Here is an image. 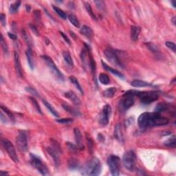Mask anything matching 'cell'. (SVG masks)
Returning a JSON list of instances; mask_svg holds the SVG:
<instances>
[{"label":"cell","instance_id":"1","mask_svg":"<svg viewBox=\"0 0 176 176\" xmlns=\"http://www.w3.org/2000/svg\"><path fill=\"white\" fill-rule=\"evenodd\" d=\"M138 126L142 130L148 127L163 126L168 123V118L162 116L157 112H145L141 114L138 120Z\"/></svg>","mask_w":176,"mask_h":176},{"label":"cell","instance_id":"2","mask_svg":"<svg viewBox=\"0 0 176 176\" xmlns=\"http://www.w3.org/2000/svg\"><path fill=\"white\" fill-rule=\"evenodd\" d=\"M102 166L99 159L93 158L83 167L82 174L88 175H98L101 172Z\"/></svg>","mask_w":176,"mask_h":176},{"label":"cell","instance_id":"3","mask_svg":"<svg viewBox=\"0 0 176 176\" xmlns=\"http://www.w3.org/2000/svg\"><path fill=\"white\" fill-rule=\"evenodd\" d=\"M138 93V91L130 90L124 94L123 98L120 100L119 103L120 111L125 112V111L130 108L131 107H132L133 105L134 104V102H135L134 96H137Z\"/></svg>","mask_w":176,"mask_h":176},{"label":"cell","instance_id":"4","mask_svg":"<svg viewBox=\"0 0 176 176\" xmlns=\"http://www.w3.org/2000/svg\"><path fill=\"white\" fill-rule=\"evenodd\" d=\"M41 57H42V59L45 61L46 63L47 64L48 68L50 70L51 73L53 74V76H55L59 81L63 82L65 80L63 74L59 70V69L57 68L56 64L54 63L53 59L50 58V57L46 56V55H43Z\"/></svg>","mask_w":176,"mask_h":176},{"label":"cell","instance_id":"5","mask_svg":"<svg viewBox=\"0 0 176 176\" xmlns=\"http://www.w3.org/2000/svg\"><path fill=\"white\" fill-rule=\"evenodd\" d=\"M30 162L34 168H36L41 175H46L48 173V169L47 166L39 158L38 156H37L35 154L30 153Z\"/></svg>","mask_w":176,"mask_h":176},{"label":"cell","instance_id":"6","mask_svg":"<svg viewBox=\"0 0 176 176\" xmlns=\"http://www.w3.org/2000/svg\"><path fill=\"white\" fill-rule=\"evenodd\" d=\"M137 96L141 103L148 105L158 99L159 94L156 91H138Z\"/></svg>","mask_w":176,"mask_h":176},{"label":"cell","instance_id":"7","mask_svg":"<svg viewBox=\"0 0 176 176\" xmlns=\"http://www.w3.org/2000/svg\"><path fill=\"white\" fill-rule=\"evenodd\" d=\"M107 164H108L110 173L113 176H118L120 174V160L118 156L112 155L107 159Z\"/></svg>","mask_w":176,"mask_h":176},{"label":"cell","instance_id":"8","mask_svg":"<svg viewBox=\"0 0 176 176\" xmlns=\"http://www.w3.org/2000/svg\"><path fill=\"white\" fill-rule=\"evenodd\" d=\"M123 163L124 166L129 171L134 169L136 163V154L133 151H128L123 155Z\"/></svg>","mask_w":176,"mask_h":176},{"label":"cell","instance_id":"9","mask_svg":"<svg viewBox=\"0 0 176 176\" xmlns=\"http://www.w3.org/2000/svg\"><path fill=\"white\" fill-rule=\"evenodd\" d=\"M2 143L3 148L5 149V150L6 151L7 153L8 154L9 157L11 158V160L15 162H19V158H18V156L17 155V153H16V150L14 145L12 144L11 142H10L8 140L6 139H2L1 141Z\"/></svg>","mask_w":176,"mask_h":176},{"label":"cell","instance_id":"10","mask_svg":"<svg viewBox=\"0 0 176 176\" xmlns=\"http://www.w3.org/2000/svg\"><path fill=\"white\" fill-rule=\"evenodd\" d=\"M104 54L106 59L109 61L111 63L114 65L118 66L119 68H123V63L121 62L120 59L118 57V54L112 49H106L104 51Z\"/></svg>","mask_w":176,"mask_h":176},{"label":"cell","instance_id":"11","mask_svg":"<svg viewBox=\"0 0 176 176\" xmlns=\"http://www.w3.org/2000/svg\"><path fill=\"white\" fill-rule=\"evenodd\" d=\"M16 144L18 149L22 152H26L28 149V136L25 132H20L16 138Z\"/></svg>","mask_w":176,"mask_h":176},{"label":"cell","instance_id":"12","mask_svg":"<svg viewBox=\"0 0 176 176\" xmlns=\"http://www.w3.org/2000/svg\"><path fill=\"white\" fill-rule=\"evenodd\" d=\"M111 113H112V107H111V106L109 105H106L105 106H104L100 118V123L102 125L106 126L107 125H108Z\"/></svg>","mask_w":176,"mask_h":176},{"label":"cell","instance_id":"13","mask_svg":"<svg viewBox=\"0 0 176 176\" xmlns=\"http://www.w3.org/2000/svg\"><path fill=\"white\" fill-rule=\"evenodd\" d=\"M14 60H15V69H16V71H17V74L19 75L21 78H22L23 71H22V68H21V65L20 59H19V54H18L17 52H16V51L14 53Z\"/></svg>","mask_w":176,"mask_h":176},{"label":"cell","instance_id":"14","mask_svg":"<svg viewBox=\"0 0 176 176\" xmlns=\"http://www.w3.org/2000/svg\"><path fill=\"white\" fill-rule=\"evenodd\" d=\"M74 138L78 148L80 150L84 149V146L82 143V135L80 129L78 128H74Z\"/></svg>","mask_w":176,"mask_h":176},{"label":"cell","instance_id":"15","mask_svg":"<svg viewBox=\"0 0 176 176\" xmlns=\"http://www.w3.org/2000/svg\"><path fill=\"white\" fill-rule=\"evenodd\" d=\"M47 151L49 155L53 158L56 166H59V156L58 154V151L55 147H48Z\"/></svg>","mask_w":176,"mask_h":176},{"label":"cell","instance_id":"16","mask_svg":"<svg viewBox=\"0 0 176 176\" xmlns=\"http://www.w3.org/2000/svg\"><path fill=\"white\" fill-rule=\"evenodd\" d=\"M64 96H65V97H66V98H68V99L70 100V101L72 102L74 105H79L80 104V99L78 98V97L77 96L76 94H75V93L73 92V91H67V92L65 93Z\"/></svg>","mask_w":176,"mask_h":176},{"label":"cell","instance_id":"17","mask_svg":"<svg viewBox=\"0 0 176 176\" xmlns=\"http://www.w3.org/2000/svg\"><path fill=\"white\" fill-rule=\"evenodd\" d=\"M114 138H116L117 141H118L120 143H123L124 141V137L123 131H122L121 125L118 124L115 126L114 129Z\"/></svg>","mask_w":176,"mask_h":176},{"label":"cell","instance_id":"18","mask_svg":"<svg viewBox=\"0 0 176 176\" xmlns=\"http://www.w3.org/2000/svg\"><path fill=\"white\" fill-rule=\"evenodd\" d=\"M102 65H103L104 69L106 70L107 71L112 73L113 74L116 75V76H117L118 77H119V78H122V79H124V78H125V77H124V75L123 74H122L121 72H120L119 71H118L117 70L114 69V68H112V67H110V66H109L108 65H107V63H105L104 61H102Z\"/></svg>","mask_w":176,"mask_h":176},{"label":"cell","instance_id":"19","mask_svg":"<svg viewBox=\"0 0 176 176\" xmlns=\"http://www.w3.org/2000/svg\"><path fill=\"white\" fill-rule=\"evenodd\" d=\"M141 32V28L139 26H133L131 28V39L132 41H136L138 39Z\"/></svg>","mask_w":176,"mask_h":176},{"label":"cell","instance_id":"20","mask_svg":"<svg viewBox=\"0 0 176 176\" xmlns=\"http://www.w3.org/2000/svg\"><path fill=\"white\" fill-rule=\"evenodd\" d=\"M80 32L88 39L92 38L93 35H94L91 28L87 26H83L80 29Z\"/></svg>","mask_w":176,"mask_h":176},{"label":"cell","instance_id":"21","mask_svg":"<svg viewBox=\"0 0 176 176\" xmlns=\"http://www.w3.org/2000/svg\"><path fill=\"white\" fill-rule=\"evenodd\" d=\"M68 167L72 171L78 169L80 167V162L74 158H71L68 160Z\"/></svg>","mask_w":176,"mask_h":176},{"label":"cell","instance_id":"22","mask_svg":"<svg viewBox=\"0 0 176 176\" xmlns=\"http://www.w3.org/2000/svg\"><path fill=\"white\" fill-rule=\"evenodd\" d=\"M131 85L134 87H149V86H151V84L148 82L144 81V80H134L131 83Z\"/></svg>","mask_w":176,"mask_h":176},{"label":"cell","instance_id":"23","mask_svg":"<svg viewBox=\"0 0 176 176\" xmlns=\"http://www.w3.org/2000/svg\"><path fill=\"white\" fill-rule=\"evenodd\" d=\"M26 55L27 61H28V65H29V67L30 68V69H31V70H33L34 69V66H35V64H34V61H33V57H32V50H30V48H28V49L26 50Z\"/></svg>","mask_w":176,"mask_h":176},{"label":"cell","instance_id":"24","mask_svg":"<svg viewBox=\"0 0 176 176\" xmlns=\"http://www.w3.org/2000/svg\"><path fill=\"white\" fill-rule=\"evenodd\" d=\"M62 106H63V109H65V110H66L67 112L70 113L71 114L74 115V116H80V112H78V110L74 109L73 107H72L71 106L68 105V104H63Z\"/></svg>","mask_w":176,"mask_h":176},{"label":"cell","instance_id":"25","mask_svg":"<svg viewBox=\"0 0 176 176\" xmlns=\"http://www.w3.org/2000/svg\"><path fill=\"white\" fill-rule=\"evenodd\" d=\"M69 78L72 83L73 85L76 87V89L80 91V94H83V88L81 86H80L79 82H78V80H77V78H76V77L74 76H70Z\"/></svg>","mask_w":176,"mask_h":176},{"label":"cell","instance_id":"26","mask_svg":"<svg viewBox=\"0 0 176 176\" xmlns=\"http://www.w3.org/2000/svg\"><path fill=\"white\" fill-rule=\"evenodd\" d=\"M63 59L71 67H73L74 66V62L72 60V58L69 52L68 51H64L63 53Z\"/></svg>","mask_w":176,"mask_h":176},{"label":"cell","instance_id":"27","mask_svg":"<svg viewBox=\"0 0 176 176\" xmlns=\"http://www.w3.org/2000/svg\"><path fill=\"white\" fill-rule=\"evenodd\" d=\"M116 92V87H110L103 91V96L106 98H112Z\"/></svg>","mask_w":176,"mask_h":176},{"label":"cell","instance_id":"28","mask_svg":"<svg viewBox=\"0 0 176 176\" xmlns=\"http://www.w3.org/2000/svg\"><path fill=\"white\" fill-rule=\"evenodd\" d=\"M68 17L73 26L76 27V28H80L79 21H78V19H77V17L74 15V14H70V15L68 16Z\"/></svg>","mask_w":176,"mask_h":176},{"label":"cell","instance_id":"29","mask_svg":"<svg viewBox=\"0 0 176 176\" xmlns=\"http://www.w3.org/2000/svg\"><path fill=\"white\" fill-rule=\"evenodd\" d=\"M98 79H99V81L101 84L103 85H108L110 82V80H109V76H107V74L105 73H101L99 74V77H98Z\"/></svg>","mask_w":176,"mask_h":176},{"label":"cell","instance_id":"30","mask_svg":"<svg viewBox=\"0 0 176 176\" xmlns=\"http://www.w3.org/2000/svg\"><path fill=\"white\" fill-rule=\"evenodd\" d=\"M43 103H44V105L47 107V109H48V110H49L50 112L53 114V115H54L55 116H56V117H59V114L57 113V111L55 110V109L51 105V104L48 103V101H46V100H43Z\"/></svg>","mask_w":176,"mask_h":176},{"label":"cell","instance_id":"31","mask_svg":"<svg viewBox=\"0 0 176 176\" xmlns=\"http://www.w3.org/2000/svg\"><path fill=\"white\" fill-rule=\"evenodd\" d=\"M21 1H17L15 2L12 3L10 6V13H15L17 12L18 9L21 6Z\"/></svg>","mask_w":176,"mask_h":176},{"label":"cell","instance_id":"32","mask_svg":"<svg viewBox=\"0 0 176 176\" xmlns=\"http://www.w3.org/2000/svg\"><path fill=\"white\" fill-rule=\"evenodd\" d=\"M164 145L166 147H171V148H175V145H176L175 136H172L171 138H168L167 141H166L164 142Z\"/></svg>","mask_w":176,"mask_h":176},{"label":"cell","instance_id":"33","mask_svg":"<svg viewBox=\"0 0 176 176\" xmlns=\"http://www.w3.org/2000/svg\"><path fill=\"white\" fill-rule=\"evenodd\" d=\"M53 8L54 9V10H55V11L59 15V17H61L62 19H65L66 18L68 17V16H67V15H66L65 12L63 10H61V8H59V7L55 6H54V5H53Z\"/></svg>","mask_w":176,"mask_h":176},{"label":"cell","instance_id":"34","mask_svg":"<svg viewBox=\"0 0 176 176\" xmlns=\"http://www.w3.org/2000/svg\"><path fill=\"white\" fill-rule=\"evenodd\" d=\"M168 109V105H166V103H159L158 105L157 106H156L155 110L156 112H157V113H160L162 112H164V111L166 110V109Z\"/></svg>","mask_w":176,"mask_h":176},{"label":"cell","instance_id":"35","mask_svg":"<svg viewBox=\"0 0 176 176\" xmlns=\"http://www.w3.org/2000/svg\"><path fill=\"white\" fill-rule=\"evenodd\" d=\"M85 6L86 10H87V12H88V13H89V15H90V17L92 18V19H94V20H96V15H94V12L92 11V8H91L90 4H89V3L85 2Z\"/></svg>","mask_w":176,"mask_h":176},{"label":"cell","instance_id":"36","mask_svg":"<svg viewBox=\"0 0 176 176\" xmlns=\"http://www.w3.org/2000/svg\"><path fill=\"white\" fill-rule=\"evenodd\" d=\"M30 100H31L32 105H33L34 107H35V109H36V110H37V112H38V113H39V114H42V111H41V109L40 106L39 105V103H37V100H36L34 98H32V97H30Z\"/></svg>","mask_w":176,"mask_h":176},{"label":"cell","instance_id":"37","mask_svg":"<svg viewBox=\"0 0 176 176\" xmlns=\"http://www.w3.org/2000/svg\"><path fill=\"white\" fill-rule=\"evenodd\" d=\"M1 109L2 112H3L5 113V114L7 115V116L10 118V120H14V116L13 115H12V114L11 112H10V111L9 110V109L8 108H6V107H3V105L1 106Z\"/></svg>","mask_w":176,"mask_h":176},{"label":"cell","instance_id":"38","mask_svg":"<svg viewBox=\"0 0 176 176\" xmlns=\"http://www.w3.org/2000/svg\"><path fill=\"white\" fill-rule=\"evenodd\" d=\"M21 34H22L23 38L24 39V40L26 42V44H28L29 46H31V39H30L29 35H28V33L26 32V30H23L22 31H21Z\"/></svg>","mask_w":176,"mask_h":176},{"label":"cell","instance_id":"39","mask_svg":"<svg viewBox=\"0 0 176 176\" xmlns=\"http://www.w3.org/2000/svg\"><path fill=\"white\" fill-rule=\"evenodd\" d=\"M1 48H2V50L3 51V53H4L5 55H7V54H8V46H7L6 41H5L4 39H3L2 35H1Z\"/></svg>","mask_w":176,"mask_h":176},{"label":"cell","instance_id":"40","mask_svg":"<svg viewBox=\"0 0 176 176\" xmlns=\"http://www.w3.org/2000/svg\"><path fill=\"white\" fill-rule=\"evenodd\" d=\"M89 65H90L91 70L92 72V73L94 74L95 76V73H96V62H95L94 59H93L92 57L91 56L89 57Z\"/></svg>","mask_w":176,"mask_h":176},{"label":"cell","instance_id":"41","mask_svg":"<svg viewBox=\"0 0 176 176\" xmlns=\"http://www.w3.org/2000/svg\"><path fill=\"white\" fill-rule=\"evenodd\" d=\"M94 3L97 8L100 10L103 11V10H105V3L103 1H100V0L99 1H95Z\"/></svg>","mask_w":176,"mask_h":176},{"label":"cell","instance_id":"42","mask_svg":"<svg viewBox=\"0 0 176 176\" xmlns=\"http://www.w3.org/2000/svg\"><path fill=\"white\" fill-rule=\"evenodd\" d=\"M66 146H67L68 149L72 152L75 153L78 151V147H77L75 145H74L73 143H70V142H67V143H66Z\"/></svg>","mask_w":176,"mask_h":176},{"label":"cell","instance_id":"43","mask_svg":"<svg viewBox=\"0 0 176 176\" xmlns=\"http://www.w3.org/2000/svg\"><path fill=\"white\" fill-rule=\"evenodd\" d=\"M56 121L57 122V123H59L67 124V123H72L73 119H72V118H61V119L57 120Z\"/></svg>","mask_w":176,"mask_h":176},{"label":"cell","instance_id":"44","mask_svg":"<svg viewBox=\"0 0 176 176\" xmlns=\"http://www.w3.org/2000/svg\"><path fill=\"white\" fill-rule=\"evenodd\" d=\"M87 146L88 148H89V150L90 152H92L93 148H94V142L92 141V140L89 137H87Z\"/></svg>","mask_w":176,"mask_h":176},{"label":"cell","instance_id":"45","mask_svg":"<svg viewBox=\"0 0 176 176\" xmlns=\"http://www.w3.org/2000/svg\"><path fill=\"white\" fill-rule=\"evenodd\" d=\"M26 90L28 91V92H29L30 94H31L33 95V96H39V95L38 94V92H37V90L36 89H34V88L32 87H28L26 88Z\"/></svg>","mask_w":176,"mask_h":176},{"label":"cell","instance_id":"46","mask_svg":"<svg viewBox=\"0 0 176 176\" xmlns=\"http://www.w3.org/2000/svg\"><path fill=\"white\" fill-rule=\"evenodd\" d=\"M165 45H166V47H168L169 49L173 50V52H175V44H174L173 42H171V41H166Z\"/></svg>","mask_w":176,"mask_h":176},{"label":"cell","instance_id":"47","mask_svg":"<svg viewBox=\"0 0 176 176\" xmlns=\"http://www.w3.org/2000/svg\"><path fill=\"white\" fill-rule=\"evenodd\" d=\"M0 20H1V24H2L3 26H6V15L4 14L1 13L0 15Z\"/></svg>","mask_w":176,"mask_h":176},{"label":"cell","instance_id":"48","mask_svg":"<svg viewBox=\"0 0 176 176\" xmlns=\"http://www.w3.org/2000/svg\"><path fill=\"white\" fill-rule=\"evenodd\" d=\"M0 118H1V121L2 123H7L8 122V120H7V118L4 116L3 114V112L1 111V114H0Z\"/></svg>","mask_w":176,"mask_h":176},{"label":"cell","instance_id":"49","mask_svg":"<svg viewBox=\"0 0 176 176\" xmlns=\"http://www.w3.org/2000/svg\"><path fill=\"white\" fill-rule=\"evenodd\" d=\"M149 44L148 47L150 49V50L154 52V53H156V52L158 51V48L156 47V45H154L153 44Z\"/></svg>","mask_w":176,"mask_h":176},{"label":"cell","instance_id":"50","mask_svg":"<svg viewBox=\"0 0 176 176\" xmlns=\"http://www.w3.org/2000/svg\"><path fill=\"white\" fill-rule=\"evenodd\" d=\"M29 27H30V29H31V30L32 32H33V33H35L36 35L37 36H38L39 35V33H38V30H37V28H36V27L34 26V25H32V24H30L29 25Z\"/></svg>","mask_w":176,"mask_h":176},{"label":"cell","instance_id":"51","mask_svg":"<svg viewBox=\"0 0 176 176\" xmlns=\"http://www.w3.org/2000/svg\"><path fill=\"white\" fill-rule=\"evenodd\" d=\"M60 34H61V35L62 36L63 38L65 41L66 43H68V44H70V39L68 38L67 36L65 35V34L63 32H60Z\"/></svg>","mask_w":176,"mask_h":176},{"label":"cell","instance_id":"52","mask_svg":"<svg viewBox=\"0 0 176 176\" xmlns=\"http://www.w3.org/2000/svg\"><path fill=\"white\" fill-rule=\"evenodd\" d=\"M8 35L10 39H12V40H16V39H17V36L14 35V34L11 33V32H8Z\"/></svg>","mask_w":176,"mask_h":176},{"label":"cell","instance_id":"53","mask_svg":"<svg viewBox=\"0 0 176 176\" xmlns=\"http://www.w3.org/2000/svg\"><path fill=\"white\" fill-rule=\"evenodd\" d=\"M0 175H1V176H4V175H8V172H4V171H0Z\"/></svg>","mask_w":176,"mask_h":176},{"label":"cell","instance_id":"54","mask_svg":"<svg viewBox=\"0 0 176 176\" xmlns=\"http://www.w3.org/2000/svg\"><path fill=\"white\" fill-rule=\"evenodd\" d=\"M171 3H172V5H173V6L174 7V8H175V7H176L175 1H171Z\"/></svg>","mask_w":176,"mask_h":176},{"label":"cell","instance_id":"55","mask_svg":"<svg viewBox=\"0 0 176 176\" xmlns=\"http://www.w3.org/2000/svg\"><path fill=\"white\" fill-rule=\"evenodd\" d=\"M172 21H173V24L175 25V17H174L173 19H172Z\"/></svg>","mask_w":176,"mask_h":176}]
</instances>
